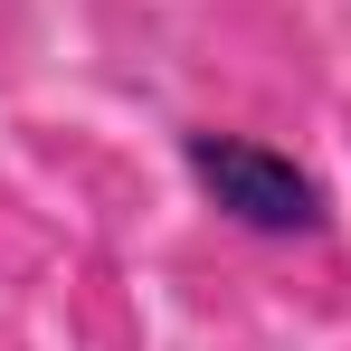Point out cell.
I'll list each match as a JSON object with an SVG mask.
<instances>
[{"label": "cell", "mask_w": 351, "mask_h": 351, "mask_svg": "<svg viewBox=\"0 0 351 351\" xmlns=\"http://www.w3.org/2000/svg\"><path fill=\"white\" fill-rule=\"evenodd\" d=\"M180 162L199 180V199L219 219H237V228H256V237H313L323 228V180L294 171L266 143H247V133H180Z\"/></svg>", "instance_id": "cell-1"}]
</instances>
